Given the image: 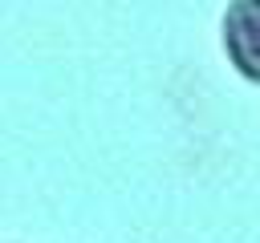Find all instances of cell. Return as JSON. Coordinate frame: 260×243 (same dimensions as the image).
Returning a JSON list of instances; mask_svg holds the SVG:
<instances>
[{
	"label": "cell",
	"mask_w": 260,
	"mask_h": 243,
	"mask_svg": "<svg viewBox=\"0 0 260 243\" xmlns=\"http://www.w3.org/2000/svg\"><path fill=\"white\" fill-rule=\"evenodd\" d=\"M228 53L240 73L260 81V0H236L228 12Z\"/></svg>",
	"instance_id": "6da1fadb"
}]
</instances>
